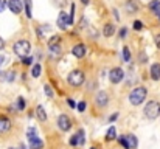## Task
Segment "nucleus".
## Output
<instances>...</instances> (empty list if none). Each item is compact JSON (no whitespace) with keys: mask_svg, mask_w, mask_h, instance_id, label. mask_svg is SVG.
I'll use <instances>...</instances> for the list:
<instances>
[{"mask_svg":"<svg viewBox=\"0 0 160 149\" xmlns=\"http://www.w3.org/2000/svg\"><path fill=\"white\" fill-rule=\"evenodd\" d=\"M86 106H87V104H86V101H81V102L76 106V109H78L79 112H84V110H86Z\"/></svg>","mask_w":160,"mask_h":149,"instance_id":"obj_31","label":"nucleus"},{"mask_svg":"<svg viewBox=\"0 0 160 149\" xmlns=\"http://www.w3.org/2000/svg\"><path fill=\"white\" fill-rule=\"evenodd\" d=\"M151 78L154 81H159L160 79V64H154L151 67Z\"/></svg>","mask_w":160,"mask_h":149,"instance_id":"obj_16","label":"nucleus"},{"mask_svg":"<svg viewBox=\"0 0 160 149\" xmlns=\"http://www.w3.org/2000/svg\"><path fill=\"white\" fill-rule=\"evenodd\" d=\"M14 78H16V73H14V72H0V81L12 82Z\"/></svg>","mask_w":160,"mask_h":149,"instance_id":"obj_12","label":"nucleus"},{"mask_svg":"<svg viewBox=\"0 0 160 149\" xmlns=\"http://www.w3.org/2000/svg\"><path fill=\"white\" fill-rule=\"evenodd\" d=\"M25 109V99L22 97H19L17 101H16V110H23Z\"/></svg>","mask_w":160,"mask_h":149,"instance_id":"obj_23","label":"nucleus"},{"mask_svg":"<svg viewBox=\"0 0 160 149\" xmlns=\"http://www.w3.org/2000/svg\"><path fill=\"white\" fill-rule=\"evenodd\" d=\"M89 2H90V0H81V3H84V5H87Z\"/></svg>","mask_w":160,"mask_h":149,"instance_id":"obj_43","label":"nucleus"},{"mask_svg":"<svg viewBox=\"0 0 160 149\" xmlns=\"http://www.w3.org/2000/svg\"><path fill=\"white\" fill-rule=\"evenodd\" d=\"M3 47H5V42H3V39H2V37H0V50L3 48Z\"/></svg>","mask_w":160,"mask_h":149,"instance_id":"obj_42","label":"nucleus"},{"mask_svg":"<svg viewBox=\"0 0 160 149\" xmlns=\"http://www.w3.org/2000/svg\"><path fill=\"white\" fill-rule=\"evenodd\" d=\"M6 8V0H0V12H3Z\"/></svg>","mask_w":160,"mask_h":149,"instance_id":"obj_35","label":"nucleus"},{"mask_svg":"<svg viewBox=\"0 0 160 149\" xmlns=\"http://www.w3.org/2000/svg\"><path fill=\"white\" fill-rule=\"evenodd\" d=\"M34 137H38V135H36V129L30 127V129H28V140H31V138H34Z\"/></svg>","mask_w":160,"mask_h":149,"instance_id":"obj_29","label":"nucleus"},{"mask_svg":"<svg viewBox=\"0 0 160 149\" xmlns=\"http://www.w3.org/2000/svg\"><path fill=\"white\" fill-rule=\"evenodd\" d=\"M149 8H151V11L156 14V12H159L160 11V0H152L151 3H149Z\"/></svg>","mask_w":160,"mask_h":149,"instance_id":"obj_21","label":"nucleus"},{"mask_svg":"<svg viewBox=\"0 0 160 149\" xmlns=\"http://www.w3.org/2000/svg\"><path fill=\"white\" fill-rule=\"evenodd\" d=\"M90 149H97V148H90Z\"/></svg>","mask_w":160,"mask_h":149,"instance_id":"obj_45","label":"nucleus"},{"mask_svg":"<svg viewBox=\"0 0 160 149\" xmlns=\"http://www.w3.org/2000/svg\"><path fill=\"white\" fill-rule=\"evenodd\" d=\"M76 142H78V145H79V146H82V145L86 143V138H84V131H82V129H79V131H78V134H76Z\"/></svg>","mask_w":160,"mask_h":149,"instance_id":"obj_20","label":"nucleus"},{"mask_svg":"<svg viewBox=\"0 0 160 149\" xmlns=\"http://www.w3.org/2000/svg\"><path fill=\"white\" fill-rule=\"evenodd\" d=\"M58 127H59L62 132L70 131V127H72V120H70L67 115H59V117H58Z\"/></svg>","mask_w":160,"mask_h":149,"instance_id":"obj_6","label":"nucleus"},{"mask_svg":"<svg viewBox=\"0 0 160 149\" xmlns=\"http://www.w3.org/2000/svg\"><path fill=\"white\" fill-rule=\"evenodd\" d=\"M146 95H148L146 87H137L129 93V102L134 104V106H140L146 99Z\"/></svg>","mask_w":160,"mask_h":149,"instance_id":"obj_1","label":"nucleus"},{"mask_svg":"<svg viewBox=\"0 0 160 149\" xmlns=\"http://www.w3.org/2000/svg\"><path fill=\"white\" fill-rule=\"evenodd\" d=\"M115 138H117V129L112 126V127H109V131H107L106 140L107 142H112V140H115Z\"/></svg>","mask_w":160,"mask_h":149,"instance_id":"obj_19","label":"nucleus"},{"mask_svg":"<svg viewBox=\"0 0 160 149\" xmlns=\"http://www.w3.org/2000/svg\"><path fill=\"white\" fill-rule=\"evenodd\" d=\"M3 62H5V56H2V54H0V67L3 65Z\"/></svg>","mask_w":160,"mask_h":149,"instance_id":"obj_41","label":"nucleus"},{"mask_svg":"<svg viewBox=\"0 0 160 149\" xmlns=\"http://www.w3.org/2000/svg\"><path fill=\"white\" fill-rule=\"evenodd\" d=\"M9 129H11V121H9V118L0 115V134H5V132H8Z\"/></svg>","mask_w":160,"mask_h":149,"instance_id":"obj_11","label":"nucleus"},{"mask_svg":"<svg viewBox=\"0 0 160 149\" xmlns=\"http://www.w3.org/2000/svg\"><path fill=\"white\" fill-rule=\"evenodd\" d=\"M156 45H157V48L160 50V34H157V36H156Z\"/></svg>","mask_w":160,"mask_h":149,"instance_id":"obj_38","label":"nucleus"},{"mask_svg":"<svg viewBox=\"0 0 160 149\" xmlns=\"http://www.w3.org/2000/svg\"><path fill=\"white\" fill-rule=\"evenodd\" d=\"M123 78H124V72L120 67H115L109 72V79L112 84H118L120 81H123Z\"/></svg>","mask_w":160,"mask_h":149,"instance_id":"obj_5","label":"nucleus"},{"mask_svg":"<svg viewBox=\"0 0 160 149\" xmlns=\"http://www.w3.org/2000/svg\"><path fill=\"white\" fill-rule=\"evenodd\" d=\"M95 102L100 107H104V106H107V102H109V95H107L106 92H98L97 97H95Z\"/></svg>","mask_w":160,"mask_h":149,"instance_id":"obj_9","label":"nucleus"},{"mask_svg":"<svg viewBox=\"0 0 160 149\" xmlns=\"http://www.w3.org/2000/svg\"><path fill=\"white\" fill-rule=\"evenodd\" d=\"M118 142H120V145H121L123 148L128 149V143H126V137H124V135H121V137L118 138Z\"/></svg>","mask_w":160,"mask_h":149,"instance_id":"obj_30","label":"nucleus"},{"mask_svg":"<svg viewBox=\"0 0 160 149\" xmlns=\"http://www.w3.org/2000/svg\"><path fill=\"white\" fill-rule=\"evenodd\" d=\"M36 117H38L39 121H45L47 120V112H45V109L42 106H38L36 107Z\"/></svg>","mask_w":160,"mask_h":149,"instance_id":"obj_15","label":"nucleus"},{"mask_svg":"<svg viewBox=\"0 0 160 149\" xmlns=\"http://www.w3.org/2000/svg\"><path fill=\"white\" fill-rule=\"evenodd\" d=\"M160 115V102L157 101H149L145 106V117L149 120H156Z\"/></svg>","mask_w":160,"mask_h":149,"instance_id":"obj_2","label":"nucleus"},{"mask_svg":"<svg viewBox=\"0 0 160 149\" xmlns=\"http://www.w3.org/2000/svg\"><path fill=\"white\" fill-rule=\"evenodd\" d=\"M117 118H118V113H113V115H112V117H110L109 120H110V121H115Z\"/></svg>","mask_w":160,"mask_h":149,"instance_id":"obj_40","label":"nucleus"},{"mask_svg":"<svg viewBox=\"0 0 160 149\" xmlns=\"http://www.w3.org/2000/svg\"><path fill=\"white\" fill-rule=\"evenodd\" d=\"M59 42H61V37H59V36H53V39L48 41V47H50V45H58Z\"/></svg>","mask_w":160,"mask_h":149,"instance_id":"obj_27","label":"nucleus"},{"mask_svg":"<svg viewBox=\"0 0 160 149\" xmlns=\"http://www.w3.org/2000/svg\"><path fill=\"white\" fill-rule=\"evenodd\" d=\"M126 137V143H128V149H137L138 146V140L135 135H124Z\"/></svg>","mask_w":160,"mask_h":149,"instance_id":"obj_13","label":"nucleus"},{"mask_svg":"<svg viewBox=\"0 0 160 149\" xmlns=\"http://www.w3.org/2000/svg\"><path fill=\"white\" fill-rule=\"evenodd\" d=\"M44 92H45V95H47L48 98H53V90H52L50 86H44Z\"/></svg>","mask_w":160,"mask_h":149,"instance_id":"obj_26","label":"nucleus"},{"mask_svg":"<svg viewBox=\"0 0 160 149\" xmlns=\"http://www.w3.org/2000/svg\"><path fill=\"white\" fill-rule=\"evenodd\" d=\"M22 61H23V64H25V65L33 64V57H27V56H25V57H22Z\"/></svg>","mask_w":160,"mask_h":149,"instance_id":"obj_34","label":"nucleus"},{"mask_svg":"<svg viewBox=\"0 0 160 149\" xmlns=\"http://www.w3.org/2000/svg\"><path fill=\"white\" fill-rule=\"evenodd\" d=\"M50 51H52L53 54H59V53H61V47H59V44H58V45H50Z\"/></svg>","mask_w":160,"mask_h":149,"instance_id":"obj_28","label":"nucleus"},{"mask_svg":"<svg viewBox=\"0 0 160 149\" xmlns=\"http://www.w3.org/2000/svg\"><path fill=\"white\" fill-rule=\"evenodd\" d=\"M70 145H72V146H76V145H78V142H76V134L70 138Z\"/></svg>","mask_w":160,"mask_h":149,"instance_id":"obj_36","label":"nucleus"},{"mask_svg":"<svg viewBox=\"0 0 160 149\" xmlns=\"http://www.w3.org/2000/svg\"><path fill=\"white\" fill-rule=\"evenodd\" d=\"M67 104H68V107H76V102H75V99L73 98H67Z\"/></svg>","mask_w":160,"mask_h":149,"instance_id":"obj_33","label":"nucleus"},{"mask_svg":"<svg viewBox=\"0 0 160 149\" xmlns=\"http://www.w3.org/2000/svg\"><path fill=\"white\" fill-rule=\"evenodd\" d=\"M134 28H135L137 31H140V30L143 28V23H142L140 20H135V22H134Z\"/></svg>","mask_w":160,"mask_h":149,"instance_id":"obj_32","label":"nucleus"},{"mask_svg":"<svg viewBox=\"0 0 160 149\" xmlns=\"http://www.w3.org/2000/svg\"><path fill=\"white\" fill-rule=\"evenodd\" d=\"M31 0H25V11H27V17L31 19V5H30Z\"/></svg>","mask_w":160,"mask_h":149,"instance_id":"obj_24","label":"nucleus"},{"mask_svg":"<svg viewBox=\"0 0 160 149\" xmlns=\"http://www.w3.org/2000/svg\"><path fill=\"white\" fill-rule=\"evenodd\" d=\"M126 9H128L129 12H137V11H138L137 2H135V0H128V2H126Z\"/></svg>","mask_w":160,"mask_h":149,"instance_id":"obj_18","label":"nucleus"},{"mask_svg":"<svg viewBox=\"0 0 160 149\" xmlns=\"http://www.w3.org/2000/svg\"><path fill=\"white\" fill-rule=\"evenodd\" d=\"M140 61H142V62H146V54L142 53V54H140Z\"/></svg>","mask_w":160,"mask_h":149,"instance_id":"obj_39","label":"nucleus"},{"mask_svg":"<svg viewBox=\"0 0 160 149\" xmlns=\"http://www.w3.org/2000/svg\"><path fill=\"white\" fill-rule=\"evenodd\" d=\"M84 79H86V76H84V73H82L81 70H73V72H70V75H68V78H67L68 84L73 86V87L82 86Z\"/></svg>","mask_w":160,"mask_h":149,"instance_id":"obj_3","label":"nucleus"},{"mask_svg":"<svg viewBox=\"0 0 160 149\" xmlns=\"http://www.w3.org/2000/svg\"><path fill=\"white\" fill-rule=\"evenodd\" d=\"M70 25V19H68V14L67 12H59V16H58V27L61 28V30H65L67 27Z\"/></svg>","mask_w":160,"mask_h":149,"instance_id":"obj_7","label":"nucleus"},{"mask_svg":"<svg viewBox=\"0 0 160 149\" xmlns=\"http://www.w3.org/2000/svg\"><path fill=\"white\" fill-rule=\"evenodd\" d=\"M20 149H25V146H23V145H20Z\"/></svg>","mask_w":160,"mask_h":149,"instance_id":"obj_44","label":"nucleus"},{"mask_svg":"<svg viewBox=\"0 0 160 149\" xmlns=\"http://www.w3.org/2000/svg\"><path fill=\"white\" fill-rule=\"evenodd\" d=\"M113 33H115V27L112 23H106L104 28H103V34L106 37H110V36H113Z\"/></svg>","mask_w":160,"mask_h":149,"instance_id":"obj_17","label":"nucleus"},{"mask_svg":"<svg viewBox=\"0 0 160 149\" xmlns=\"http://www.w3.org/2000/svg\"><path fill=\"white\" fill-rule=\"evenodd\" d=\"M42 148H44V142L41 138L34 137V138L30 140V149H42Z\"/></svg>","mask_w":160,"mask_h":149,"instance_id":"obj_14","label":"nucleus"},{"mask_svg":"<svg viewBox=\"0 0 160 149\" xmlns=\"http://www.w3.org/2000/svg\"><path fill=\"white\" fill-rule=\"evenodd\" d=\"M41 70H42L41 65H39V64H34V65H33V70H31V76H33V78H39V76H41Z\"/></svg>","mask_w":160,"mask_h":149,"instance_id":"obj_22","label":"nucleus"},{"mask_svg":"<svg viewBox=\"0 0 160 149\" xmlns=\"http://www.w3.org/2000/svg\"><path fill=\"white\" fill-rule=\"evenodd\" d=\"M126 33H128V30H126V28H121V31H120V37H124Z\"/></svg>","mask_w":160,"mask_h":149,"instance_id":"obj_37","label":"nucleus"},{"mask_svg":"<svg viewBox=\"0 0 160 149\" xmlns=\"http://www.w3.org/2000/svg\"><path fill=\"white\" fill-rule=\"evenodd\" d=\"M9 149H14V148H9Z\"/></svg>","mask_w":160,"mask_h":149,"instance_id":"obj_46","label":"nucleus"},{"mask_svg":"<svg viewBox=\"0 0 160 149\" xmlns=\"http://www.w3.org/2000/svg\"><path fill=\"white\" fill-rule=\"evenodd\" d=\"M72 53H73V56H76V57H84L86 56V53H87V48H86V45L84 44H78V45H75L73 50H72Z\"/></svg>","mask_w":160,"mask_h":149,"instance_id":"obj_10","label":"nucleus"},{"mask_svg":"<svg viewBox=\"0 0 160 149\" xmlns=\"http://www.w3.org/2000/svg\"><path fill=\"white\" fill-rule=\"evenodd\" d=\"M123 59L128 62V61H131V51H129V48L128 47H124L123 48Z\"/></svg>","mask_w":160,"mask_h":149,"instance_id":"obj_25","label":"nucleus"},{"mask_svg":"<svg viewBox=\"0 0 160 149\" xmlns=\"http://www.w3.org/2000/svg\"><path fill=\"white\" fill-rule=\"evenodd\" d=\"M6 6L11 9V12L14 14H19L22 11V2L20 0H8L6 2Z\"/></svg>","mask_w":160,"mask_h":149,"instance_id":"obj_8","label":"nucleus"},{"mask_svg":"<svg viewBox=\"0 0 160 149\" xmlns=\"http://www.w3.org/2000/svg\"><path fill=\"white\" fill-rule=\"evenodd\" d=\"M14 53L19 56V57H25L28 53H30V50H31V45H30V42L28 41H17L16 44H14Z\"/></svg>","mask_w":160,"mask_h":149,"instance_id":"obj_4","label":"nucleus"}]
</instances>
